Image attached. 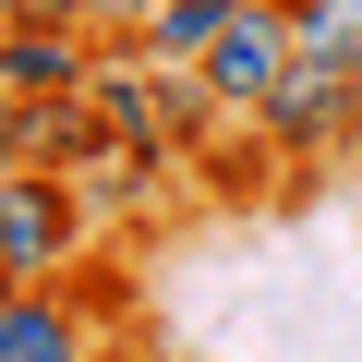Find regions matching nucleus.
<instances>
[{
    "mask_svg": "<svg viewBox=\"0 0 362 362\" xmlns=\"http://www.w3.org/2000/svg\"><path fill=\"white\" fill-rule=\"evenodd\" d=\"M133 326V278L121 266H73V278H0V362H85V338Z\"/></svg>",
    "mask_w": 362,
    "mask_h": 362,
    "instance_id": "nucleus-1",
    "label": "nucleus"
},
{
    "mask_svg": "<svg viewBox=\"0 0 362 362\" xmlns=\"http://www.w3.org/2000/svg\"><path fill=\"white\" fill-rule=\"evenodd\" d=\"M254 145H266L290 181H314V169H350V157H362V73L290 61V73L266 85V109H254Z\"/></svg>",
    "mask_w": 362,
    "mask_h": 362,
    "instance_id": "nucleus-2",
    "label": "nucleus"
},
{
    "mask_svg": "<svg viewBox=\"0 0 362 362\" xmlns=\"http://www.w3.org/2000/svg\"><path fill=\"white\" fill-rule=\"evenodd\" d=\"M97 254V218L73 194V169H13L0 181V278H73Z\"/></svg>",
    "mask_w": 362,
    "mask_h": 362,
    "instance_id": "nucleus-3",
    "label": "nucleus"
},
{
    "mask_svg": "<svg viewBox=\"0 0 362 362\" xmlns=\"http://www.w3.org/2000/svg\"><path fill=\"white\" fill-rule=\"evenodd\" d=\"M194 73H206V97L230 121H254L266 85L290 73V0H218V37L194 49Z\"/></svg>",
    "mask_w": 362,
    "mask_h": 362,
    "instance_id": "nucleus-4",
    "label": "nucleus"
},
{
    "mask_svg": "<svg viewBox=\"0 0 362 362\" xmlns=\"http://www.w3.org/2000/svg\"><path fill=\"white\" fill-rule=\"evenodd\" d=\"M97 25H0V85L13 97H85Z\"/></svg>",
    "mask_w": 362,
    "mask_h": 362,
    "instance_id": "nucleus-5",
    "label": "nucleus"
},
{
    "mask_svg": "<svg viewBox=\"0 0 362 362\" xmlns=\"http://www.w3.org/2000/svg\"><path fill=\"white\" fill-rule=\"evenodd\" d=\"M290 61L362 73V0H290Z\"/></svg>",
    "mask_w": 362,
    "mask_h": 362,
    "instance_id": "nucleus-6",
    "label": "nucleus"
},
{
    "mask_svg": "<svg viewBox=\"0 0 362 362\" xmlns=\"http://www.w3.org/2000/svg\"><path fill=\"white\" fill-rule=\"evenodd\" d=\"M97 145V109L85 97H25V169H73Z\"/></svg>",
    "mask_w": 362,
    "mask_h": 362,
    "instance_id": "nucleus-7",
    "label": "nucleus"
},
{
    "mask_svg": "<svg viewBox=\"0 0 362 362\" xmlns=\"http://www.w3.org/2000/svg\"><path fill=\"white\" fill-rule=\"evenodd\" d=\"M13 169H25V97L0 85V181H13Z\"/></svg>",
    "mask_w": 362,
    "mask_h": 362,
    "instance_id": "nucleus-8",
    "label": "nucleus"
},
{
    "mask_svg": "<svg viewBox=\"0 0 362 362\" xmlns=\"http://www.w3.org/2000/svg\"><path fill=\"white\" fill-rule=\"evenodd\" d=\"M13 25H85V0H13Z\"/></svg>",
    "mask_w": 362,
    "mask_h": 362,
    "instance_id": "nucleus-9",
    "label": "nucleus"
},
{
    "mask_svg": "<svg viewBox=\"0 0 362 362\" xmlns=\"http://www.w3.org/2000/svg\"><path fill=\"white\" fill-rule=\"evenodd\" d=\"M133 13H145V0H85V25H97V37H133Z\"/></svg>",
    "mask_w": 362,
    "mask_h": 362,
    "instance_id": "nucleus-10",
    "label": "nucleus"
},
{
    "mask_svg": "<svg viewBox=\"0 0 362 362\" xmlns=\"http://www.w3.org/2000/svg\"><path fill=\"white\" fill-rule=\"evenodd\" d=\"M85 362H145V350H133V326H109V338H85Z\"/></svg>",
    "mask_w": 362,
    "mask_h": 362,
    "instance_id": "nucleus-11",
    "label": "nucleus"
},
{
    "mask_svg": "<svg viewBox=\"0 0 362 362\" xmlns=\"http://www.w3.org/2000/svg\"><path fill=\"white\" fill-rule=\"evenodd\" d=\"M0 25H13V0H0Z\"/></svg>",
    "mask_w": 362,
    "mask_h": 362,
    "instance_id": "nucleus-12",
    "label": "nucleus"
},
{
    "mask_svg": "<svg viewBox=\"0 0 362 362\" xmlns=\"http://www.w3.org/2000/svg\"><path fill=\"white\" fill-rule=\"evenodd\" d=\"M350 169H362V157H350Z\"/></svg>",
    "mask_w": 362,
    "mask_h": 362,
    "instance_id": "nucleus-13",
    "label": "nucleus"
}]
</instances>
